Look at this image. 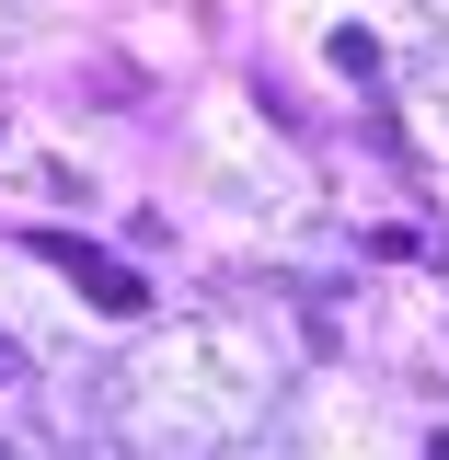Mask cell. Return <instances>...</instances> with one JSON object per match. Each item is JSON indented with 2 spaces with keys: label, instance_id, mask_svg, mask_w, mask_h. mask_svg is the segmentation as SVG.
Masks as SVG:
<instances>
[{
  "label": "cell",
  "instance_id": "7a4b0ae2",
  "mask_svg": "<svg viewBox=\"0 0 449 460\" xmlns=\"http://www.w3.org/2000/svg\"><path fill=\"white\" fill-rule=\"evenodd\" d=\"M0 380H12V345H0Z\"/></svg>",
  "mask_w": 449,
  "mask_h": 460
},
{
  "label": "cell",
  "instance_id": "6da1fadb",
  "mask_svg": "<svg viewBox=\"0 0 449 460\" xmlns=\"http://www.w3.org/2000/svg\"><path fill=\"white\" fill-rule=\"evenodd\" d=\"M23 242H35V265H58L93 311H115V323H139V311H150V277H139V265H115L104 242H81V230H23Z\"/></svg>",
  "mask_w": 449,
  "mask_h": 460
}]
</instances>
